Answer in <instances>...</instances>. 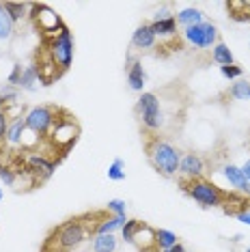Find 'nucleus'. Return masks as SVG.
I'll return each mask as SVG.
<instances>
[{
  "mask_svg": "<svg viewBox=\"0 0 250 252\" xmlns=\"http://www.w3.org/2000/svg\"><path fill=\"white\" fill-rule=\"evenodd\" d=\"M147 158L151 166L164 177H177L179 175V162H181V151L168 140H162L156 134H147L145 140Z\"/></svg>",
  "mask_w": 250,
  "mask_h": 252,
  "instance_id": "1",
  "label": "nucleus"
},
{
  "mask_svg": "<svg viewBox=\"0 0 250 252\" xmlns=\"http://www.w3.org/2000/svg\"><path fill=\"white\" fill-rule=\"evenodd\" d=\"M89 235H93V226L82 222V218H73V220H67L65 224H61L59 228H54L43 246L54 244L52 252H69L73 248H78Z\"/></svg>",
  "mask_w": 250,
  "mask_h": 252,
  "instance_id": "2",
  "label": "nucleus"
},
{
  "mask_svg": "<svg viewBox=\"0 0 250 252\" xmlns=\"http://www.w3.org/2000/svg\"><path fill=\"white\" fill-rule=\"evenodd\" d=\"M181 190L203 207H222L229 194L207 179H181Z\"/></svg>",
  "mask_w": 250,
  "mask_h": 252,
  "instance_id": "3",
  "label": "nucleus"
},
{
  "mask_svg": "<svg viewBox=\"0 0 250 252\" xmlns=\"http://www.w3.org/2000/svg\"><path fill=\"white\" fill-rule=\"evenodd\" d=\"M48 54L59 67V73H65L73 63V37L69 28H62L56 37L48 39Z\"/></svg>",
  "mask_w": 250,
  "mask_h": 252,
  "instance_id": "4",
  "label": "nucleus"
},
{
  "mask_svg": "<svg viewBox=\"0 0 250 252\" xmlns=\"http://www.w3.org/2000/svg\"><path fill=\"white\" fill-rule=\"evenodd\" d=\"M136 112L140 117V123L145 125L147 131H157L162 129L164 125V114H162V108H160V97L156 93H140L138 101H136Z\"/></svg>",
  "mask_w": 250,
  "mask_h": 252,
  "instance_id": "5",
  "label": "nucleus"
},
{
  "mask_svg": "<svg viewBox=\"0 0 250 252\" xmlns=\"http://www.w3.org/2000/svg\"><path fill=\"white\" fill-rule=\"evenodd\" d=\"M80 136V125L76 123V119L71 117L69 112L61 110L59 119H56L52 131H50V140H52V147L61 149V151H67L73 142Z\"/></svg>",
  "mask_w": 250,
  "mask_h": 252,
  "instance_id": "6",
  "label": "nucleus"
},
{
  "mask_svg": "<svg viewBox=\"0 0 250 252\" xmlns=\"http://www.w3.org/2000/svg\"><path fill=\"white\" fill-rule=\"evenodd\" d=\"M59 112L61 108L56 106H35L31 108L26 114H24V123H26V129L37 134L39 138L48 136L52 131L56 119H59Z\"/></svg>",
  "mask_w": 250,
  "mask_h": 252,
  "instance_id": "7",
  "label": "nucleus"
},
{
  "mask_svg": "<svg viewBox=\"0 0 250 252\" xmlns=\"http://www.w3.org/2000/svg\"><path fill=\"white\" fill-rule=\"evenodd\" d=\"M18 159L24 164V168L28 170V173L32 175V179L39 181V183L48 181L50 177L54 175V170H56V162H54V159H50L48 156L37 153V151H22Z\"/></svg>",
  "mask_w": 250,
  "mask_h": 252,
  "instance_id": "8",
  "label": "nucleus"
},
{
  "mask_svg": "<svg viewBox=\"0 0 250 252\" xmlns=\"http://www.w3.org/2000/svg\"><path fill=\"white\" fill-rule=\"evenodd\" d=\"M31 18L35 20L37 28L48 39L56 37L62 28H65V22L61 20V15L50 9L48 4H31Z\"/></svg>",
  "mask_w": 250,
  "mask_h": 252,
  "instance_id": "9",
  "label": "nucleus"
},
{
  "mask_svg": "<svg viewBox=\"0 0 250 252\" xmlns=\"http://www.w3.org/2000/svg\"><path fill=\"white\" fill-rule=\"evenodd\" d=\"M218 28H216L214 22H203V24H196V26H188L184 28V39L190 45H194L198 50H207V48H214L218 43Z\"/></svg>",
  "mask_w": 250,
  "mask_h": 252,
  "instance_id": "10",
  "label": "nucleus"
},
{
  "mask_svg": "<svg viewBox=\"0 0 250 252\" xmlns=\"http://www.w3.org/2000/svg\"><path fill=\"white\" fill-rule=\"evenodd\" d=\"M151 31L153 35H156V39H170L177 35V22H175V15L170 13L168 9H162L157 11L156 15H153V22H151Z\"/></svg>",
  "mask_w": 250,
  "mask_h": 252,
  "instance_id": "11",
  "label": "nucleus"
},
{
  "mask_svg": "<svg viewBox=\"0 0 250 252\" xmlns=\"http://www.w3.org/2000/svg\"><path fill=\"white\" fill-rule=\"evenodd\" d=\"M205 173V162L198 153H186L179 162V175L184 179H201Z\"/></svg>",
  "mask_w": 250,
  "mask_h": 252,
  "instance_id": "12",
  "label": "nucleus"
},
{
  "mask_svg": "<svg viewBox=\"0 0 250 252\" xmlns=\"http://www.w3.org/2000/svg\"><path fill=\"white\" fill-rule=\"evenodd\" d=\"M127 84L136 93H143V89L147 84V71L138 59H134L132 65H127Z\"/></svg>",
  "mask_w": 250,
  "mask_h": 252,
  "instance_id": "13",
  "label": "nucleus"
},
{
  "mask_svg": "<svg viewBox=\"0 0 250 252\" xmlns=\"http://www.w3.org/2000/svg\"><path fill=\"white\" fill-rule=\"evenodd\" d=\"M156 41L157 39H156V35H153L149 24H140L132 35V45L136 50H151L153 45H156Z\"/></svg>",
  "mask_w": 250,
  "mask_h": 252,
  "instance_id": "14",
  "label": "nucleus"
},
{
  "mask_svg": "<svg viewBox=\"0 0 250 252\" xmlns=\"http://www.w3.org/2000/svg\"><path fill=\"white\" fill-rule=\"evenodd\" d=\"M134 246L140 252H151L153 248H157L156 246V231H153L149 224L143 222L140 228H138V233H136V237H134Z\"/></svg>",
  "mask_w": 250,
  "mask_h": 252,
  "instance_id": "15",
  "label": "nucleus"
},
{
  "mask_svg": "<svg viewBox=\"0 0 250 252\" xmlns=\"http://www.w3.org/2000/svg\"><path fill=\"white\" fill-rule=\"evenodd\" d=\"M175 22L184 28L196 26V24H203V22H205V13L196 7H186V9H181L175 13Z\"/></svg>",
  "mask_w": 250,
  "mask_h": 252,
  "instance_id": "16",
  "label": "nucleus"
},
{
  "mask_svg": "<svg viewBox=\"0 0 250 252\" xmlns=\"http://www.w3.org/2000/svg\"><path fill=\"white\" fill-rule=\"evenodd\" d=\"M26 131V123H24V117H15L9 125V131H7V142L4 145L15 149V147H22V136Z\"/></svg>",
  "mask_w": 250,
  "mask_h": 252,
  "instance_id": "17",
  "label": "nucleus"
},
{
  "mask_svg": "<svg viewBox=\"0 0 250 252\" xmlns=\"http://www.w3.org/2000/svg\"><path fill=\"white\" fill-rule=\"evenodd\" d=\"M129 218L127 214H123V216H108L104 218V220L99 222L97 226H95V235H101V233H117V231H121V228L125 226V222H127Z\"/></svg>",
  "mask_w": 250,
  "mask_h": 252,
  "instance_id": "18",
  "label": "nucleus"
},
{
  "mask_svg": "<svg viewBox=\"0 0 250 252\" xmlns=\"http://www.w3.org/2000/svg\"><path fill=\"white\" fill-rule=\"evenodd\" d=\"M39 82H43L41 73H39V67L37 65H28V67H24V71H22V78H20V82H18V89L35 91Z\"/></svg>",
  "mask_w": 250,
  "mask_h": 252,
  "instance_id": "19",
  "label": "nucleus"
},
{
  "mask_svg": "<svg viewBox=\"0 0 250 252\" xmlns=\"http://www.w3.org/2000/svg\"><path fill=\"white\" fill-rule=\"evenodd\" d=\"M117 248L119 239L115 237V233L93 235V252H117Z\"/></svg>",
  "mask_w": 250,
  "mask_h": 252,
  "instance_id": "20",
  "label": "nucleus"
},
{
  "mask_svg": "<svg viewBox=\"0 0 250 252\" xmlns=\"http://www.w3.org/2000/svg\"><path fill=\"white\" fill-rule=\"evenodd\" d=\"M226 9H229L231 20L250 22V2H246V0H233V2L226 4Z\"/></svg>",
  "mask_w": 250,
  "mask_h": 252,
  "instance_id": "21",
  "label": "nucleus"
},
{
  "mask_svg": "<svg viewBox=\"0 0 250 252\" xmlns=\"http://www.w3.org/2000/svg\"><path fill=\"white\" fill-rule=\"evenodd\" d=\"M222 175H224V179L231 183L235 190H240L242 192V188L246 186V177H244L242 173V168L240 166H235V164H226L224 168H222Z\"/></svg>",
  "mask_w": 250,
  "mask_h": 252,
  "instance_id": "22",
  "label": "nucleus"
},
{
  "mask_svg": "<svg viewBox=\"0 0 250 252\" xmlns=\"http://www.w3.org/2000/svg\"><path fill=\"white\" fill-rule=\"evenodd\" d=\"M212 59H214V63H218L220 67L233 65V63H235V59H233V52L229 50V45L222 43V41H218L212 48Z\"/></svg>",
  "mask_w": 250,
  "mask_h": 252,
  "instance_id": "23",
  "label": "nucleus"
},
{
  "mask_svg": "<svg viewBox=\"0 0 250 252\" xmlns=\"http://www.w3.org/2000/svg\"><path fill=\"white\" fill-rule=\"evenodd\" d=\"M13 32H15V22L4 11V4H0V41H9L13 37Z\"/></svg>",
  "mask_w": 250,
  "mask_h": 252,
  "instance_id": "24",
  "label": "nucleus"
},
{
  "mask_svg": "<svg viewBox=\"0 0 250 252\" xmlns=\"http://www.w3.org/2000/svg\"><path fill=\"white\" fill-rule=\"evenodd\" d=\"M175 244H179V239L173 231H168V228H157L156 231V246L160 250H168V248H173Z\"/></svg>",
  "mask_w": 250,
  "mask_h": 252,
  "instance_id": "25",
  "label": "nucleus"
},
{
  "mask_svg": "<svg viewBox=\"0 0 250 252\" xmlns=\"http://www.w3.org/2000/svg\"><path fill=\"white\" fill-rule=\"evenodd\" d=\"M229 95L233 97V99H237V101L250 99V82L248 80H235V82L231 84V89H229Z\"/></svg>",
  "mask_w": 250,
  "mask_h": 252,
  "instance_id": "26",
  "label": "nucleus"
},
{
  "mask_svg": "<svg viewBox=\"0 0 250 252\" xmlns=\"http://www.w3.org/2000/svg\"><path fill=\"white\" fill-rule=\"evenodd\" d=\"M26 9H31V4H24V2H4V11L9 13V18L18 24L26 18Z\"/></svg>",
  "mask_w": 250,
  "mask_h": 252,
  "instance_id": "27",
  "label": "nucleus"
},
{
  "mask_svg": "<svg viewBox=\"0 0 250 252\" xmlns=\"http://www.w3.org/2000/svg\"><path fill=\"white\" fill-rule=\"evenodd\" d=\"M18 95H20L18 87H13V84H4V87L0 89V104H2L4 108L18 104Z\"/></svg>",
  "mask_w": 250,
  "mask_h": 252,
  "instance_id": "28",
  "label": "nucleus"
},
{
  "mask_svg": "<svg viewBox=\"0 0 250 252\" xmlns=\"http://www.w3.org/2000/svg\"><path fill=\"white\" fill-rule=\"evenodd\" d=\"M108 179L110 181H123L125 179V162L121 158H115L108 166Z\"/></svg>",
  "mask_w": 250,
  "mask_h": 252,
  "instance_id": "29",
  "label": "nucleus"
},
{
  "mask_svg": "<svg viewBox=\"0 0 250 252\" xmlns=\"http://www.w3.org/2000/svg\"><path fill=\"white\" fill-rule=\"evenodd\" d=\"M140 224H143V222H140V220H136V218H129V220L125 222V226L121 228L123 242H127V244H134V237H136V233H138Z\"/></svg>",
  "mask_w": 250,
  "mask_h": 252,
  "instance_id": "30",
  "label": "nucleus"
},
{
  "mask_svg": "<svg viewBox=\"0 0 250 252\" xmlns=\"http://www.w3.org/2000/svg\"><path fill=\"white\" fill-rule=\"evenodd\" d=\"M0 181L7 188L18 186V173H15V168H11V166H0Z\"/></svg>",
  "mask_w": 250,
  "mask_h": 252,
  "instance_id": "31",
  "label": "nucleus"
},
{
  "mask_svg": "<svg viewBox=\"0 0 250 252\" xmlns=\"http://www.w3.org/2000/svg\"><path fill=\"white\" fill-rule=\"evenodd\" d=\"M220 73H222V78H226V80H240L244 71H242V67L237 65V63H233V65L220 67Z\"/></svg>",
  "mask_w": 250,
  "mask_h": 252,
  "instance_id": "32",
  "label": "nucleus"
},
{
  "mask_svg": "<svg viewBox=\"0 0 250 252\" xmlns=\"http://www.w3.org/2000/svg\"><path fill=\"white\" fill-rule=\"evenodd\" d=\"M106 209L110 211L112 216H123V214H127V205H125V200H121V198H112V200H108Z\"/></svg>",
  "mask_w": 250,
  "mask_h": 252,
  "instance_id": "33",
  "label": "nucleus"
},
{
  "mask_svg": "<svg viewBox=\"0 0 250 252\" xmlns=\"http://www.w3.org/2000/svg\"><path fill=\"white\" fill-rule=\"evenodd\" d=\"M9 117H7V108L0 104V145L7 142V131H9Z\"/></svg>",
  "mask_w": 250,
  "mask_h": 252,
  "instance_id": "34",
  "label": "nucleus"
},
{
  "mask_svg": "<svg viewBox=\"0 0 250 252\" xmlns=\"http://www.w3.org/2000/svg\"><path fill=\"white\" fill-rule=\"evenodd\" d=\"M22 71H24V67H22L20 63H15L13 69H11V73H9V78H7V82L13 84V87H18V82H20V78H22Z\"/></svg>",
  "mask_w": 250,
  "mask_h": 252,
  "instance_id": "35",
  "label": "nucleus"
},
{
  "mask_svg": "<svg viewBox=\"0 0 250 252\" xmlns=\"http://www.w3.org/2000/svg\"><path fill=\"white\" fill-rule=\"evenodd\" d=\"M235 218L242 222V224H246V226H250V207H246V209H242L240 214H235Z\"/></svg>",
  "mask_w": 250,
  "mask_h": 252,
  "instance_id": "36",
  "label": "nucleus"
},
{
  "mask_svg": "<svg viewBox=\"0 0 250 252\" xmlns=\"http://www.w3.org/2000/svg\"><path fill=\"white\" fill-rule=\"evenodd\" d=\"M240 168H242V173H244V177H246V181L250 183V159H246V162H244V164L240 166Z\"/></svg>",
  "mask_w": 250,
  "mask_h": 252,
  "instance_id": "37",
  "label": "nucleus"
},
{
  "mask_svg": "<svg viewBox=\"0 0 250 252\" xmlns=\"http://www.w3.org/2000/svg\"><path fill=\"white\" fill-rule=\"evenodd\" d=\"M162 252H188V250H186V246H184V244H175L173 248H168V250H162Z\"/></svg>",
  "mask_w": 250,
  "mask_h": 252,
  "instance_id": "38",
  "label": "nucleus"
},
{
  "mask_svg": "<svg viewBox=\"0 0 250 252\" xmlns=\"http://www.w3.org/2000/svg\"><path fill=\"white\" fill-rule=\"evenodd\" d=\"M242 194H244L246 198H250V183H248V181H246V186L242 188Z\"/></svg>",
  "mask_w": 250,
  "mask_h": 252,
  "instance_id": "39",
  "label": "nucleus"
},
{
  "mask_svg": "<svg viewBox=\"0 0 250 252\" xmlns=\"http://www.w3.org/2000/svg\"><path fill=\"white\" fill-rule=\"evenodd\" d=\"M4 198V192H2V188H0V200H2Z\"/></svg>",
  "mask_w": 250,
  "mask_h": 252,
  "instance_id": "40",
  "label": "nucleus"
},
{
  "mask_svg": "<svg viewBox=\"0 0 250 252\" xmlns=\"http://www.w3.org/2000/svg\"><path fill=\"white\" fill-rule=\"evenodd\" d=\"M244 252H250V246H248V248H246V250H244Z\"/></svg>",
  "mask_w": 250,
  "mask_h": 252,
  "instance_id": "41",
  "label": "nucleus"
}]
</instances>
